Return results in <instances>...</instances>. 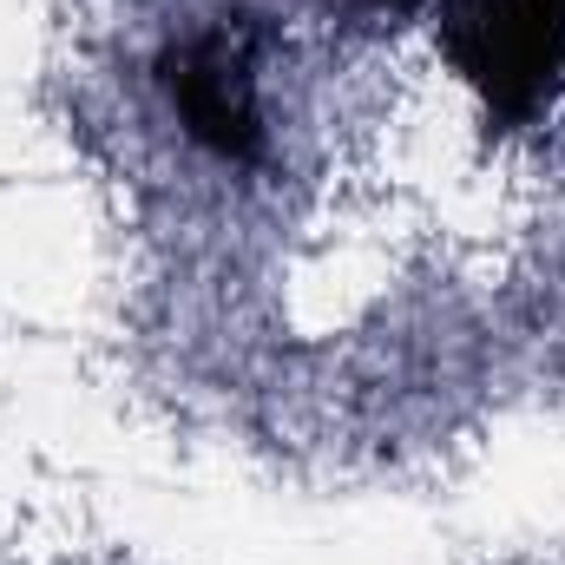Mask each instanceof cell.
<instances>
[{
    "label": "cell",
    "mask_w": 565,
    "mask_h": 565,
    "mask_svg": "<svg viewBox=\"0 0 565 565\" xmlns=\"http://www.w3.org/2000/svg\"><path fill=\"white\" fill-rule=\"evenodd\" d=\"M447 73L493 139L533 132L565 99V0H427Z\"/></svg>",
    "instance_id": "1"
},
{
    "label": "cell",
    "mask_w": 565,
    "mask_h": 565,
    "mask_svg": "<svg viewBox=\"0 0 565 565\" xmlns=\"http://www.w3.org/2000/svg\"><path fill=\"white\" fill-rule=\"evenodd\" d=\"M264 53H270V26L237 7V13H211L204 26L178 33L151 60V79H158L178 132L231 171H257L270 158Z\"/></svg>",
    "instance_id": "2"
},
{
    "label": "cell",
    "mask_w": 565,
    "mask_h": 565,
    "mask_svg": "<svg viewBox=\"0 0 565 565\" xmlns=\"http://www.w3.org/2000/svg\"><path fill=\"white\" fill-rule=\"evenodd\" d=\"M342 7H349V13H375V20H382V13H415V7H427V0H342Z\"/></svg>",
    "instance_id": "3"
}]
</instances>
